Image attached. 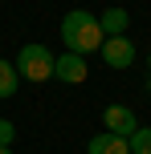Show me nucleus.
Returning a JSON list of instances; mask_svg holds the SVG:
<instances>
[{
	"mask_svg": "<svg viewBox=\"0 0 151 154\" xmlns=\"http://www.w3.org/2000/svg\"><path fill=\"white\" fill-rule=\"evenodd\" d=\"M0 154H12V150H8V146H0Z\"/></svg>",
	"mask_w": 151,
	"mask_h": 154,
	"instance_id": "obj_11",
	"label": "nucleus"
},
{
	"mask_svg": "<svg viewBox=\"0 0 151 154\" xmlns=\"http://www.w3.org/2000/svg\"><path fill=\"white\" fill-rule=\"evenodd\" d=\"M127 150L131 154H151V130H147V126H139V130L127 138Z\"/></svg>",
	"mask_w": 151,
	"mask_h": 154,
	"instance_id": "obj_9",
	"label": "nucleus"
},
{
	"mask_svg": "<svg viewBox=\"0 0 151 154\" xmlns=\"http://www.w3.org/2000/svg\"><path fill=\"white\" fill-rule=\"evenodd\" d=\"M61 41H65V49L70 53H98L102 49V24H98V16L94 12H86V8H74V12H65L61 16Z\"/></svg>",
	"mask_w": 151,
	"mask_h": 154,
	"instance_id": "obj_1",
	"label": "nucleus"
},
{
	"mask_svg": "<svg viewBox=\"0 0 151 154\" xmlns=\"http://www.w3.org/2000/svg\"><path fill=\"white\" fill-rule=\"evenodd\" d=\"M102 122H106V134H119V138H131V134L139 130L135 109H127V106H106L102 109Z\"/></svg>",
	"mask_w": 151,
	"mask_h": 154,
	"instance_id": "obj_5",
	"label": "nucleus"
},
{
	"mask_svg": "<svg viewBox=\"0 0 151 154\" xmlns=\"http://www.w3.org/2000/svg\"><path fill=\"white\" fill-rule=\"evenodd\" d=\"M98 24H102V37H123L127 24H131V16H127V8H106V12L98 16Z\"/></svg>",
	"mask_w": 151,
	"mask_h": 154,
	"instance_id": "obj_7",
	"label": "nucleus"
},
{
	"mask_svg": "<svg viewBox=\"0 0 151 154\" xmlns=\"http://www.w3.org/2000/svg\"><path fill=\"white\" fill-rule=\"evenodd\" d=\"M98 53H102V61L110 65V69H131V65H135V57H139L135 45H131L127 37H106Z\"/></svg>",
	"mask_w": 151,
	"mask_h": 154,
	"instance_id": "obj_4",
	"label": "nucleus"
},
{
	"mask_svg": "<svg viewBox=\"0 0 151 154\" xmlns=\"http://www.w3.org/2000/svg\"><path fill=\"white\" fill-rule=\"evenodd\" d=\"M53 77L65 81V85H82V81L90 77V65H86L82 53H70V49H65L61 57H53Z\"/></svg>",
	"mask_w": 151,
	"mask_h": 154,
	"instance_id": "obj_3",
	"label": "nucleus"
},
{
	"mask_svg": "<svg viewBox=\"0 0 151 154\" xmlns=\"http://www.w3.org/2000/svg\"><path fill=\"white\" fill-rule=\"evenodd\" d=\"M16 85H21V73H16V65L0 57V97H12V93H16Z\"/></svg>",
	"mask_w": 151,
	"mask_h": 154,
	"instance_id": "obj_8",
	"label": "nucleus"
},
{
	"mask_svg": "<svg viewBox=\"0 0 151 154\" xmlns=\"http://www.w3.org/2000/svg\"><path fill=\"white\" fill-rule=\"evenodd\" d=\"M16 73L25 77V81H49L53 77V53H49L45 45H21V53H16Z\"/></svg>",
	"mask_w": 151,
	"mask_h": 154,
	"instance_id": "obj_2",
	"label": "nucleus"
},
{
	"mask_svg": "<svg viewBox=\"0 0 151 154\" xmlns=\"http://www.w3.org/2000/svg\"><path fill=\"white\" fill-rule=\"evenodd\" d=\"M12 138H16V126L8 118H0V146H12Z\"/></svg>",
	"mask_w": 151,
	"mask_h": 154,
	"instance_id": "obj_10",
	"label": "nucleus"
},
{
	"mask_svg": "<svg viewBox=\"0 0 151 154\" xmlns=\"http://www.w3.org/2000/svg\"><path fill=\"white\" fill-rule=\"evenodd\" d=\"M147 73H151V53H147Z\"/></svg>",
	"mask_w": 151,
	"mask_h": 154,
	"instance_id": "obj_12",
	"label": "nucleus"
},
{
	"mask_svg": "<svg viewBox=\"0 0 151 154\" xmlns=\"http://www.w3.org/2000/svg\"><path fill=\"white\" fill-rule=\"evenodd\" d=\"M86 154H131L127 150V138H119V134H94V138L86 142Z\"/></svg>",
	"mask_w": 151,
	"mask_h": 154,
	"instance_id": "obj_6",
	"label": "nucleus"
},
{
	"mask_svg": "<svg viewBox=\"0 0 151 154\" xmlns=\"http://www.w3.org/2000/svg\"><path fill=\"white\" fill-rule=\"evenodd\" d=\"M147 93H151V81H147Z\"/></svg>",
	"mask_w": 151,
	"mask_h": 154,
	"instance_id": "obj_13",
	"label": "nucleus"
}]
</instances>
